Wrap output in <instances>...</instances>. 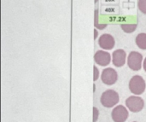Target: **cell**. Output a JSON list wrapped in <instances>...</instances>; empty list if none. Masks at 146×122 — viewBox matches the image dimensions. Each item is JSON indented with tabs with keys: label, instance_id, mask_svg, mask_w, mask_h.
I'll return each instance as SVG.
<instances>
[{
	"label": "cell",
	"instance_id": "cell-1",
	"mask_svg": "<svg viewBox=\"0 0 146 122\" xmlns=\"http://www.w3.org/2000/svg\"><path fill=\"white\" fill-rule=\"evenodd\" d=\"M120 97L118 93L114 90L105 91L100 97L101 104L105 108H112L119 103Z\"/></svg>",
	"mask_w": 146,
	"mask_h": 122
},
{
	"label": "cell",
	"instance_id": "cell-2",
	"mask_svg": "<svg viewBox=\"0 0 146 122\" xmlns=\"http://www.w3.org/2000/svg\"><path fill=\"white\" fill-rule=\"evenodd\" d=\"M145 81L141 76L135 75L130 80L129 89H130V91L133 94L140 95V94L144 93V91L145 90Z\"/></svg>",
	"mask_w": 146,
	"mask_h": 122
},
{
	"label": "cell",
	"instance_id": "cell-3",
	"mask_svg": "<svg viewBox=\"0 0 146 122\" xmlns=\"http://www.w3.org/2000/svg\"><path fill=\"white\" fill-rule=\"evenodd\" d=\"M126 106L131 112L138 113L140 112L145 106V102L143 98L137 96H131L126 100Z\"/></svg>",
	"mask_w": 146,
	"mask_h": 122
},
{
	"label": "cell",
	"instance_id": "cell-4",
	"mask_svg": "<svg viewBox=\"0 0 146 122\" xmlns=\"http://www.w3.org/2000/svg\"><path fill=\"white\" fill-rule=\"evenodd\" d=\"M143 56L138 51L130 52L127 58V65L133 71H139L142 68Z\"/></svg>",
	"mask_w": 146,
	"mask_h": 122
},
{
	"label": "cell",
	"instance_id": "cell-5",
	"mask_svg": "<svg viewBox=\"0 0 146 122\" xmlns=\"http://www.w3.org/2000/svg\"><path fill=\"white\" fill-rule=\"evenodd\" d=\"M101 80L104 84L108 85V86H112L116 83L118 80V74L117 72L111 68H107L103 70L102 75H101Z\"/></svg>",
	"mask_w": 146,
	"mask_h": 122
},
{
	"label": "cell",
	"instance_id": "cell-6",
	"mask_svg": "<svg viewBox=\"0 0 146 122\" xmlns=\"http://www.w3.org/2000/svg\"><path fill=\"white\" fill-rule=\"evenodd\" d=\"M128 115V111L123 105L116 106L111 113L112 120L115 122H125L127 120Z\"/></svg>",
	"mask_w": 146,
	"mask_h": 122
},
{
	"label": "cell",
	"instance_id": "cell-7",
	"mask_svg": "<svg viewBox=\"0 0 146 122\" xmlns=\"http://www.w3.org/2000/svg\"><path fill=\"white\" fill-rule=\"evenodd\" d=\"M94 61L97 64H98L102 67H106L110 63L111 56H110V53H108L107 51L98 50L96 52V54L94 55Z\"/></svg>",
	"mask_w": 146,
	"mask_h": 122
},
{
	"label": "cell",
	"instance_id": "cell-8",
	"mask_svg": "<svg viewBox=\"0 0 146 122\" xmlns=\"http://www.w3.org/2000/svg\"><path fill=\"white\" fill-rule=\"evenodd\" d=\"M98 44L104 50H112L115 47V41L112 35L104 33L98 39Z\"/></svg>",
	"mask_w": 146,
	"mask_h": 122
},
{
	"label": "cell",
	"instance_id": "cell-9",
	"mask_svg": "<svg viewBox=\"0 0 146 122\" xmlns=\"http://www.w3.org/2000/svg\"><path fill=\"white\" fill-rule=\"evenodd\" d=\"M126 57H127V54H126L125 50H123L121 49L115 50L112 55L113 64L118 68L124 66V64L126 62Z\"/></svg>",
	"mask_w": 146,
	"mask_h": 122
},
{
	"label": "cell",
	"instance_id": "cell-10",
	"mask_svg": "<svg viewBox=\"0 0 146 122\" xmlns=\"http://www.w3.org/2000/svg\"><path fill=\"white\" fill-rule=\"evenodd\" d=\"M136 44L141 50H146V33H139L136 37Z\"/></svg>",
	"mask_w": 146,
	"mask_h": 122
},
{
	"label": "cell",
	"instance_id": "cell-11",
	"mask_svg": "<svg viewBox=\"0 0 146 122\" xmlns=\"http://www.w3.org/2000/svg\"><path fill=\"white\" fill-rule=\"evenodd\" d=\"M137 28V24H122L121 29L127 33L133 32Z\"/></svg>",
	"mask_w": 146,
	"mask_h": 122
},
{
	"label": "cell",
	"instance_id": "cell-12",
	"mask_svg": "<svg viewBox=\"0 0 146 122\" xmlns=\"http://www.w3.org/2000/svg\"><path fill=\"white\" fill-rule=\"evenodd\" d=\"M138 7L139 10L146 15V0H140L138 2Z\"/></svg>",
	"mask_w": 146,
	"mask_h": 122
},
{
	"label": "cell",
	"instance_id": "cell-13",
	"mask_svg": "<svg viewBox=\"0 0 146 122\" xmlns=\"http://www.w3.org/2000/svg\"><path fill=\"white\" fill-rule=\"evenodd\" d=\"M98 115H99V111L96 107H93V121L97 122L98 119Z\"/></svg>",
	"mask_w": 146,
	"mask_h": 122
},
{
	"label": "cell",
	"instance_id": "cell-14",
	"mask_svg": "<svg viewBox=\"0 0 146 122\" xmlns=\"http://www.w3.org/2000/svg\"><path fill=\"white\" fill-rule=\"evenodd\" d=\"M93 71H94L93 80L96 81V80H98V77H99V70H98V68L96 66H94V67H93Z\"/></svg>",
	"mask_w": 146,
	"mask_h": 122
},
{
	"label": "cell",
	"instance_id": "cell-15",
	"mask_svg": "<svg viewBox=\"0 0 146 122\" xmlns=\"http://www.w3.org/2000/svg\"><path fill=\"white\" fill-rule=\"evenodd\" d=\"M98 31L95 29V30H94V39H96V38H97V37H98Z\"/></svg>",
	"mask_w": 146,
	"mask_h": 122
},
{
	"label": "cell",
	"instance_id": "cell-16",
	"mask_svg": "<svg viewBox=\"0 0 146 122\" xmlns=\"http://www.w3.org/2000/svg\"><path fill=\"white\" fill-rule=\"evenodd\" d=\"M144 69H145V71L146 72V57L145 59V61H144Z\"/></svg>",
	"mask_w": 146,
	"mask_h": 122
},
{
	"label": "cell",
	"instance_id": "cell-17",
	"mask_svg": "<svg viewBox=\"0 0 146 122\" xmlns=\"http://www.w3.org/2000/svg\"><path fill=\"white\" fill-rule=\"evenodd\" d=\"M133 122H138V121H133Z\"/></svg>",
	"mask_w": 146,
	"mask_h": 122
}]
</instances>
